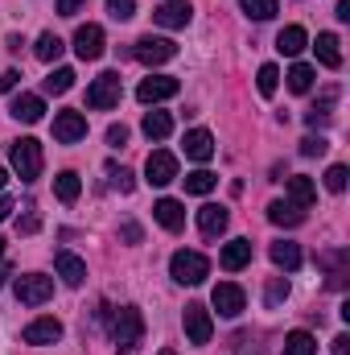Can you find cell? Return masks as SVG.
Here are the masks:
<instances>
[{"label":"cell","instance_id":"cell-1","mask_svg":"<svg viewBox=\"0 0 350 355\" xmlns=\"http://www.w3.org/2000/svg\"><path fill=\"white\" fill-rule=\"evenodd\" d=\"M111 343L120 355H136V347L145 343V314L136 306H120L111 314Z\"/></svg>","mask_w":350,"mask_h":355},{"label":"cell","instance_id":"cell-2","mask_svg":"<svg viewBox=\"0 0 350 355\" xmlns=\"http://www.w3.org/2000/svg\"><path fill=\"white\" fill-rule=\"evenodd\" d=\"M8 162H12V170L21 182H37L42 178V145L33 141V137H21V141H12V149H8Z\"/></svg>","mask_w":350,"mask_h":355},{"label":"cell","instance_id":"cell-3","mask_svg":"<svg viewBox=\"0 0 350 355\" xmlns=\"http://www.w3.org/2000/svg\"><path fill=\"white\" fill-rule=\"evenodd\" d=\"M169 277H174L177 285H202L206 277H210V261L202 257V252H174V261H169Z\"/></svg>","mask_w":350,"mask_h":355},{"label":"cell","instance_id":"cell-4","mask_svg":"<svg viewBox=\"0 0 350 355\" xmlns=\"http://www.w3.org/2000/svg\"><path fill=\"white\" fill-rule=\"evenodd\" d=\"M12 293H17L21 306H46V302L54 297V281L42 277V272H25V277H17Z\"/></svg>","mask_w":350,"mask_h":355},{"label":"cell","instance_id":"cell-5","mask_svg":"<svg viewBox=\"0 0 350 355\" xmlns=\"http://www.w3.org/2000/svg\"><path fill=\"white\" fill-rule=\"evenodd\" d=\"M181 322H185V339H190L194 347H206V343H210V335H214V318H210V310H206L202 302H190L185 314H181Z\"/></svg>","mask_w":350,"mask_h":355},{"label":"cell","instance_id":"cell-6","mask_svg":"<svg viewBox=\"0 0 350 355\" xmlns=\"http://www.w3.org/2000/svg\"><path fill=\"white\" fill-rule=\"evenodd\" d=\"M132 58L145 62V67H161V62L177 58V46L169 42V37H153V33H145V37L132 46Z\"/></svg>","mask_w":350,"mask_h":355},{"label":"cell","instance_id":"cell-7","mask_svg":"<svg viewBox=\"0 0 350 355\" xmlns=\"http://www.w3.org/2000/svg\"><path fill=\"white\" fill-rule=\"evenodd\" d=\"M120 95H124V87H120V75H116V71H107V75H99V79L87 87V107H95V112H107V107H116V103H120Z\"/></svg>","mask_w":350,"mask_h":355},{"label":"cell","instance_id":"cell-8","mask_svg":"<svg viewBox=\"0 0 350 355\" xmlns=\"http://www.w3.org/2000/svg\"><path fill=\"white\" fill-rule=\"evenodd\" d=\"M210 302H214V310H219L223 318H239V314H243V306H248V293H243L235 281H223V285H214Z\"/></svg>","mask_w":350,"mask_h":355},{"label":"cell","instance_id":"cell-9","mask_svg":"<svg viewBox=\"0 0 350 355\" xmlns=\"http://www.w3.org/2000/svg\"><path fill=\"white\" fill-rule=\"evenodd\" d=\"M103 50H107V37H103L99 25H79V29H75V54H79L83 62L103 58Z\"/></svg>","mask_w":350,"mask_h":355},{"label":"cell","instance_id":"cell-10","mask_svg":"<svg viewBox=\"0 0 350 355\" xmlns=\"http://www.w3.org/2000/svg\"><path fill=\"white\" fill-rule=\"evenodd\" d=\"M87 137V116L83 112H58L54 116V141L58 145H75Z\"/></svg>","mask_w":350,"mask_h":355},{"label":"cell","instance_id":"cell-11","mask_svg":"<svg viewBox=\"0 0 350 355\" xmlns=\"http://www.w3.org/2000/svg\"><path fill=\"white\" fill-rule=\"evenodd\" d=\"M145 178L153 182V186H169L177 178V157L169 149H153L149 153V162H145Z\"/></svg>","mask_w":350,"mask_h":355},{"label":"cell","instance_id":"cell-12","mask_svg":"<svg viewBox=\"0 0 350 355\" xmlns=\"http://www.w3.org/2000/svg\"><path fill=\"white\" fill-rule=\"evenodd\" d=\"M174 95H177V79H169V75H149L136 87L140 103H161V99H174Z\"/></svg>","mask_w":350,"mask_h":355},{"label":"cell","instance_id":"cell-13","mask_svg":"<svg viewBox=\"0 0 350 355\" xmlns=\"http://www.w3.org/2000/svg\"><path fill=\"white\" fill-rule=\"evenodd\" d=\"M21 339H25L29 347L58 343V339H62V322H58V318H37V322H29V327L21 331Z\"/></svg>","mask_w":350,"mask_h":355},{"label":"cell","instance_id":"cell-14","mask_svg":"<svg viewBox=\"0 0 350 355\" xmlns=\"http://www.w3.org/2000/svg\"><path fill=\"white\" fill-rule=\"evenodd\" d=\"M190 17H194L190 0H165V4L153 12V21H157V25H165V29H185V25H190Z\"/></svg>","mask_w":350,"mask_h":355},{"label":"cell","instance_id":"cell-15","mask_svg":"<svg viewBox=\"0 0 350 355\" xmlns=\"http://www.w3.org/2000/svg\"><path fill=\"white\" fill-rule=\"evenodd\" d=\"M227 223H231L227 207H214V202H206V207L198 211V227H202V236H206V240L223 236V232H227Z\"/></svg>","mask_w":350,"mask_h":355},{"label":"cell","instance_id":"cell-16","mask_svg":"<svg viewBox=\"0 0 350 355\" xmlns=\"http://www.w3.org/2000/svg\"><path fill=\"white\" fill-rule=\"evenodd\" d=\"M54 268H58L62 285H71V289H79V285L87 281V265H83L75 252H58V257H54Z\"/></svg>","mask_w":350,"mask_h":355},{"label":"cell","instance_id":"cell-17","mask_svg":"<svg viewBox=\"0 0 350 355\" xmlns=\"http://www.w3.org/2000/svg\"><path fill=\"white\" fill-rule=\"evenodd\" d=\"M219 265L227 268V272H239L243 265H252V240H231L219 252Z\"/></svg>","mask_w":350,"mask_h":355},{"label":"cell","instance_id":"cell-18","mask_svg":"<svg viewBox=\"0 0 350 355\" xmlns=\"http://www.w3.org/2000/svg\"><path fill=\"white\" fill-rule=\"evenodd\" d=\"M8 112H12V120H21V124H37V120L46 116V103H42V95H17Z\"/></svg>","mask_w":350,"mask_h":355},{"label":"cell","instance_id":"cell-19","mask_svg":"<svg viewBox=\"0 0 350 355\" xmlns=\"http://www.w3.org/2000/svg\"><path fill=\"white\" fill-rule=\"evenodd\" d=\"M185 157H190V162H210V157H214V137H210L206 128L185 132Z\"/></svg>","mask_w":350,"mask_h":355},{"label":"cell","instance_id":"cell-20","mask_svg":"<svg viewBox=\"0 0 350 355\" xmlns=\"http://www.w3.org/2000/svg\"><path fill=\"white\" fill-rule=\"evenodd\" d=\"M153 215H157V223H161L165 232H181V223H185V207H181L177 198H157Z\"/></svg>","mask_w":350,"mask_h":355},{"label":"cell","instance_id":"cell-21","mask_svg":"<svg viewBox=\"0 0 350 355\" xmlns=\"http://www.w3.org/2000/svg\"><path fill=\"white\" fill-rule=\"evenodd\" d=\"M305 46H309V33H305L301 25H284V29H280V37H276V50H280V54H288V58H297Z\"/></svg>","mask_w":350,"mask_h":355},{"label":"cell","instance_id":"cell-22","mask_svg":"<svg viewBox=\"0 0 350 355\" xmlns=\"http://www.w3.org/2000/svg\"><path fill=\"white\" fill-rule=\"evenodd\" d=\"M268 219H272L276 227H301V223H305V211L276 198V202H268Z\"/></svg>","mask_w":350,"mask_h":355},{"label":"cell","instance_id":"cell-23","mask_svg":"<svg viewBox=\"0 0 350 355\" xmlns=\"http://www.w3.org/2000/svg\"><path fill=\"white\" fill-rule=\"evenodd\" d=\"M313 198H317V186H313V178H305V174H297V178H288V202L293 207H313Z\"/></svg>","mask_w":350,"mask_h":355},{"label":"cell","instance_id":"cell-24","mask_svg":"<svg viewBox=\"0 0 350 355\" xmlns=\"http://www.w3.org/2000/svg\"><path fill=\"white\" fill-rule=\"evenodd\" d=\"M140 128H145L149 141H165V137L174 132V116H169V112H145Z\"/></svg>","mask_w":350,"mask_h":355},{"label":"cell","instance_id":"cell-25","mask_svg":"<svg viewBox=\"0 0 350 355\" xmlns=\"http://www.w3.org/2000/svg\"><path fill=\"white\" fill-rule=\"evenodd\" d=\"M268 257H272V265L284 268V272H293V268L301 265V248H297V244H288V240H276V244L268 248Z\"/></svg>","mask_w":350,"mask_h":355},{"label":"cell","instance_id":"cell-26","mask_svg":"<svg viewBox=\"0 0 350 355\" xmlns=\"http://www.w3.org/2000/svg\"><path fill=\"white\" fill-rule=\"evenodd\" d=\"M313 50H317V62L322 67H330V71L342 67V50H338V37L334 33H317V46Z\"/></svg>","mask_w":350,"mask_h":355},{"label":"cell","instance_id":"cell-27","mask_svg":"<svg viewBox=\"0 0 350 355\" xmlns=\"http://www.w3.org/2000/svg\"><path fill=\"white\" fill-rule=\"evenodd\" d=\"M62 50H66V46H62V37H58V33H50V29H46V33L37 37V46H33V54H37L42 62H58V58H62Z\"/></svg>","mask_w":350,"mask_h":355},{"label":"cell","instance_id":"cell-28","mask_svg":"<svg viewBox=\"0 0 350 355\" xmlns=\"http://www.w3.org/2000/svg\"><path fill=\"white\" fill-rule=\"evenodd\" d=\"M42 87H46V95H66V91L75 87V71L71 67H58V71H50L42 79Z\"/></svg>","mask_w":350,"mask_h":355},{"label":"cell","instance_id":"cell-29","mask_svg":"<svg viewBox=\"0 0 350 355\" xmlns=\"http://www.w3.org/2000/svg\"><path fill=\"white\" fill-rule=\"evenodd\" d=\"M79 190H83V182H79L75 170H62V174L54 178V194H58L62 202H75V198H79Z\"/></svg>","mask_w":350,"mask_h":355},{"label":"cell","instance_id":"cell-30","mask_svg":"<svg viewBox=\"0 0 350 355\" xmlns=\"http://www.w3.org/2000/svg\"><path fill=\"white\" fill-rule=\"evenodd\" d=\"M313 352H317V339L309 331H293L284 339V355H313Z\"/></svg>","mask_w":350,"mask_h":355},{"label":"cell","instance_id":"cell-31","mask_svg":"<svg viewBox=\"0 0 350 355\" xmlns=\"http://www.w3.org/2000/svg\"><path fill=\"white\" fill-rule=\"evenodd\" d=\"M284 79H288V91H297V95H305V91L313 87V79H317V75H313V67H305V62H297V67H293V71H288Z\"/></svg>","mask_w":350,"mask_h":355},{"label":"cell","instance_id":"cell-32","mask_svg":"<svg viewBox=\"0 0 350 355\" xmlns=\"http://www.w3.org/2000/svg\"><path fill=\"white\" fill-rule=\"evenodd\" d=\"M239 8H243L252 21H272L280 4H276V0H239Z\"/></svg>","mask_w":350,"mask_h":355},{"label":"cell","instance_id":"cell-33","mask_svg":"<svg viewBox=\"0 0 350 355\" xmlns=\"http://www.w3.org/2000/svg\"><path fill=\"white\" fill-rule=\"evenodd\" d=\"M330 107H334V91H326V95H322V103H313V107L305 112V120H309V128H317V124H330V116H334Z\"/></svg>","mask_w":350,"mask_h":355},{"label":"cell","instance_id":"cell-34","mask_svg":"<svg viewBox=\"0 0 350 355\" xmlns=\"http://www.w3.org/2000/svg\"><path fill=\"white\" fill-rule=\"evenodd\" d=\"M219 186V178L210 174V170H194V174H185V190L190 194H210Z\"/></svg>","mask_w":350,"mask_h":355},{"label":"cell","instance_id":"cell-35","mask_svg":"<svg viewBox=\"0 0 350 355\" xmlns=\"http://www.w3.org/2000/svg\"><path fill=\"white\" fill-rule=\"evenodd\" d=\"M256 87H260V95H276V87H280V71H276L272 62H264V67H260Z\"/></svg>","mask_w":350,"mask_h":355},{"label":"cell","instance_id":"cell-36","mask_svg":"<svg viewBox=\"0 0 350 355\" xmlns=\"http://www.w3.org/2000/svg\"><path fill=\"white\" fill-rule=\"evenodd\" d=\"M284 297H288V281H284V277H272V281H268V293H264V302H268V306H280Z\"/></svg>","mask_w":350,"mask_h":355},{"label":"cell","instance_id":"cell-37","mask_svg":"<svg viewBox=\"0 0 350 355\" xmlns=\"http://www.w3.org/2000/svg\"><path fill=\"white\" fill-rule=\"evenodd\" d=\"M347 182H350L347 166H330V170H326V186H330L334 194H342V190H347Z\"/></svg>","mask_w":350,"mask_h":355},{"label":"cell","instance_id":"cell-38","mask_svg":"<svg viewBox=\"0 0 350 355\" xmlns=\"http://www.w3.org/2000/svg\"><path fill=\"white\" fill-rule=\"evenodd\" d=\"M107 174H111V182L120 186V194H132V190H136V178H132V170H120V166H107Z\"/></svg>","mask_w":350,"mask_h":355},{"label":"cell","instance_id":"cell-39","mask_svg":"<svg viewBox=\"0 0 350 355\" xmlns=\"http://www.w3.org/2000/svg\"><path fill=\"white\" fill-rule=\"evenodd\" d=\"M37 227H42V215H37V207L29 202V207H25V215L17 219V232H25V236H33Z\"/></svg>","mask_w":350,"mask_h":355},{"label":"cell","instance_id":"cell-40","mask_svg":"<svg viewBox=\"0 0 350 355\" xmlns=\"http://www.w3.org/2000/svg\"><path fill=\"white\" fill-rule=\"evenodd\" d=\"M107 12L116 21H128V17H136V0H107Z\"/></svg>","mask_w":350,"mask_h":355},{"label":"cell","instance_id":"cell-41","mask_svg":"<svg viewBox=\"0 0 350 355\" xmlns=\"http://www.w3.org/2000/svg\"><path fill=\"white\" fill-rule=\"evenodd\" d=\"M326 149H330L326 137H305V141H301V153H305V157H322Z\"/></svg>","mask_w":350,"mask_h":355},{"label":"cell","instance_id":"cell-42","mask_svg":"<svg viewBox=\"0 0 350 355\" xmlns=\"http://www.w3.org/2000/svg\"><path fill=\"white\" fill-rule=\"evenodd\" d=\"M107 145H111V149H124V145H128V128H124V124H111V128H107Z\"/></svg>","mask_w":350,"mask_h":355},{"label":"cell","instance_id":"cell-43","mask_svg":"<svg viewBox=\"0 0 350 355\" xmlns=\"http://www.w3.org/2000/svg\"><path fill=\"white\" fill-rule=\"evenodd\" d=\"M87 8V0H58V17H79Z\"/></svg>","mask_w":350,"mask_h":355},{"label":"cell","instance_id":"cell-44","mask_svg":"<svg viewBox=\"0 0 350 355\" xmlns=\"http://www.w3.org/2000/svg\"><path fill=\"white\" fill-rule=\"evenodd\" d=\"M326 261H330V265H342L347 257H326ZM330 285H342V268H334V272H330Z\"/></svg>","mask_w":350,"mask_h":355},{"label":"cell","instance_id":"cell-45","mask_svg":"<svg viewBox=\"0 0 350 355\" xmlns=\"http://www.w3.org/2000/svg\"><path fill=\"white\" fill-rule=\"evenodd\" d=\"M17 79H21L17 71H4V75H0V91H12L17 87Z\"/></svg>","mask_w":350,"mask_h":355},{"label":"cell","instance_id":"cell-46","mask_svg":"<svg viewBox=\"0 0 350 355\" xmlns=\"http://www.w3.org/2000/svg\"><path fill=\"white\" fill-rule=\"evenodd\" d=\"M124 240H128V244H140V227H136V223H124Z\"/></svg>","mask_w":350,"mask_h":355},{"label":"cell","instance_id":"cell-47","mask_svg":"<svg viewBox=\"0 0 350 355\" xmlns=\"http://www.w3.org/2000/svg\"><path fill=\"white\" fill-rule=\"evenodd\" d=\"M334 355H350V335H338L334 339Z\"/></svg>","mask_w":350,"mask_h":355},{"label":"cell","instance_id":"cell-48","mask_svg":"<svg viewBox=\"0 0 350 355\" xmlns=\"http://www.w3.org/2000/svg\"><path fill=\"white\" fill-rule=\"evenodd\" d=\"M338 21H350V0H338V12H334Z\"/></svg>","mask_w":350,"mask_h":355},{"label":"cell","instance_id":"cell-49","mask_svg":"<svg viewBox=\"0 0 350 355\" xmlns=\"http://www.w3.org/2000/svg\"><path fill=\"white\" fill-rule=\"evenodd\" d=\"M8 211H12V198H4V194H0V219H4Z\"/></svg>","mask_w":350,"mask_h":355},{"label":"cell","instance_id":"cell-50","mask_svg":"<svg viewBox=\"0 0 350 355\" xmlns=\"http://www.w3.org/2000/svg\"><path fill=\"white\" fill-rule=\"evenodd\" d=\"M4 182H8V174H4V170H0V190H4Z\"/></svg>","mask_w":350,"mask_h":355},{"label":"cell","instance_id":"cell-51","mask_svg":"<svg viewBox=\"0 0 350 355\" xmlns=\"http://www.w3.org/2000/svg\"><path fill=\"white\" fill-rule=\"evenodd\" d=\"M157 355H177V352H169V347H165V352H157Z\"/></svg>","mask_w":350,"mask_h":355},{"label":"cell","instance_id":"cell-52","mask_svg":"<svg viewBox=\"0 0 350 355\" xmlns=\"http://www.w3.org/2000/svg\"><path fill=\"white\" fill-rule=\"evenodd\" d=\"M4 277H8V272H4V268H0V285H4Z\"/></svg>","mask_w":350,"mask_h":355},{"label":"cell","instance_id":"cell-53","mask_svg":"<svg viewBox=\"0 0 350 355\" xmlns=\"http://www.w3.org/2000/svg\"><path fill=\"white\" fill-rule=\"evenodd\" d=\"M0 257H4V240H0Z\"/></svg>","mask_w":350,"mask_h":355}]
</instances>
